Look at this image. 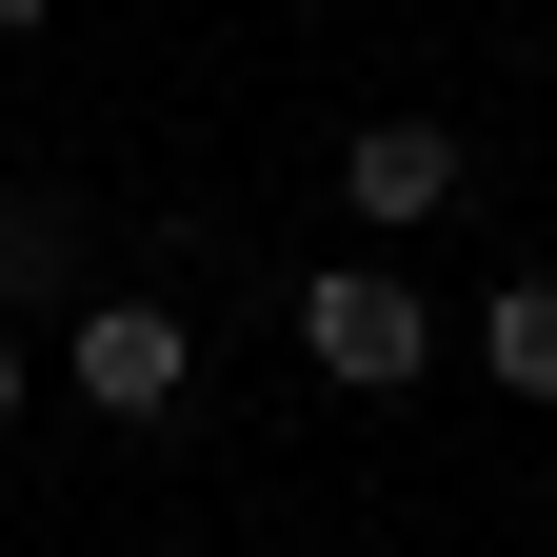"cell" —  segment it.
Listing matches in <instances>:
<instances>
[{
	"mask_svg": "<svg viewBox=\"0 0 557 557\" xmlns=\"http://www.w3.org/2000/svg\"><path fill=\"white\" fill-rule=\"evenodd\" d=\"M299 359H319L338 398H398L418 359H438V299H418L398 259H319V278H299Z\"/></svg>",
	"mask_w": 557,
	"mask_h": 557,
	"instance_id": "cell-1",
	"label": "cell"
},
{
	"mask_svg": "<svg viewBox=\"0 0 557 557\" xmlns=\"http://www.w3.org/2000/svg\"><path fill=\"white\" fill-rule=\"evenodd\" d=\"M60 398L81 418H180L199 398V319L180 299H81L60 319Z\"/></svg>",
	"mask_w": 557,
	"mask_h": 557,
	"instance_id": "cell-2",
	"label": "cell"
},
{
	"mask_svg": "<svg viewBox=\"0 0 557 557\" xmlns=\"http://www.w3.org/2000/svg\"><path fill=\"white\" fill-rule=\"evenodd\" d=\"M458 139L438 120H359V139H338V199H359V239H418V220H458Z\"/></svg>",
	"mask_w": 557,
	"mask_h": 557,
	"instance_id": "cell-3",
	"label": "cell"
},
{
	"mask_svg": "<svg viewBox=\"0 0 557 557\" xmlns=\"http://www.w3.org/2000/svg\"><path fill=\"white\" fill-rule=\"evenodd\" d=\"M478 359H498V398H557V278H498L478 299Z\"/></svg>",
	"mask_w": 557,
	"mask_h": 557,
	"instance_id": "cell-4",
	"label": "cell"
},
{
	"mask_svg": "<svg viewBox=\"0 0 557 557\" xmlns=\"http://www.w3.org/2000/svg\"><path fill=\"white\" fill-rule=\"evenodd\" d=\"M60 259H81V239H60V199H0V299H60Z\"/></svg>",
	"mask_w": 557,
	"mask_h": 557,
	"instance_id": "cell-5",
	"label": "cell"
},
{
	"mask_svg": "<svg viewBox=\"0 0 557 557\" xmlns=\"http://www.w3.org/2000/svg\"><path fill=\"white\" fill-rule=\"evenodd\" d=\"M21 379H40V359H21V338H0V418H21Z\"/></svg>",
	"mask_w": 557,
	"mask_h": 557,
	"instance_id": "cell-6",
	"label": "cell"
},
{
	"mask_svg": "<svg viewBox=\"0 0 557 557\" xmlns=\"http://www.w3.org/2000/svg\"><path fill=\"white\" fill-rule=\"evenodd\" d=\"M40 21H60V0H0V40H40Z\"/></svg>",
	"mask_w": 557,
	"mask_h": 557,
	"instance_id": "cell-7",
	"label": "cell"
}]
</instances>
